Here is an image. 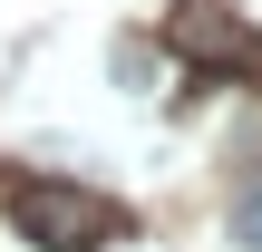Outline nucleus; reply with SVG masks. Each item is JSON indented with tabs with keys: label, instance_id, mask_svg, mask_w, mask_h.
Instances as JSON below:
<instances>
[{
	"label": "nucleus",
	"instance_id": "obj_3",
	"mask_svg": "<svg viewBox=\"0 0 262 252\" xmlns=\"http://www.w3.org/2000/svg\"><path fill=\"white\" fill-rule=\"evenodd\" d=\"M233 243H243V252H262V185L233 204Z\"/></svg>",
	"mask_w": 262,
	"mask_h": 252
},
{
	"label": "nucleus",
	"instance_id": "obj_1",
	"mask_svg": "<svg viewBox=\"0 0 262 252\" xmlns=\"http://www.w3.org/2000/svg\"><path fill=\"white\" fill-rule=\"evenodd\" d=\"M10 223L39 252H107L126 233V204H107L97 185H68V175H29V185H10Z\"/></svg>",
	"mask_w": 262,
	"mask_h": 252
},
{
	"label": "nucleus",
	"instance_id": "obj_2",
	"mask_svg": "<svg viewBox=\"0 0 262 252\" xmlns=\"http://www.w3.org/2000/svg\"><path fill=\"white\" fill-rule=\"evenodd\" d=\"M165 49H175V58H194L204 78H243V87H262V29L243 19V10L185 0V10H165Z\"/></svg>",
	"mask_w": 262,
	"mask_h": 252
}]
</instances>
